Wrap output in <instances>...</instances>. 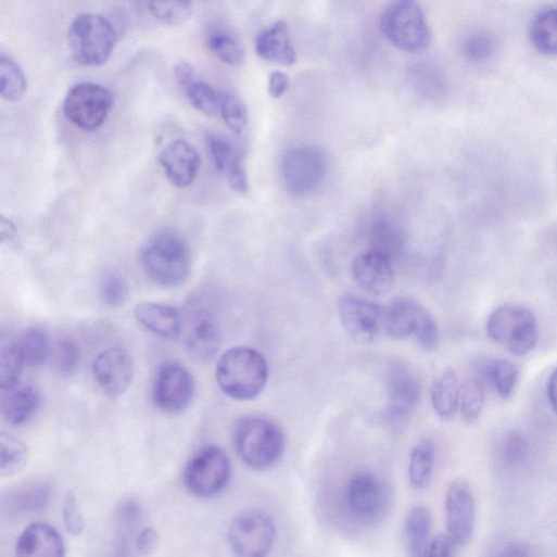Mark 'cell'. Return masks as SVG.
I'll use <instances>...</instances> for the list:
<instances>
[{
    "instance_id": "1",
    "label": "cell",
    "mask_w": 557,
    "mask_h": 557,
    "mask_svg": "<svg viewBox=\"0 0 557 557\" xmlns=\"http://www.w3.org/2000/svg\"><path fill=\"white\" fill-rule=\"evenodd\" d=\"M140 263L155 284L163 289H177L191 277V248L182 233L166 229L155 233L143 245Z\"/></svg>"
},
{
    "instance_id": "2",
    "label": "cell",
    "mask_w": 557,
    "mask_h": 557,
    "mask_svg": "<svg viewBox=\"0 0 557 557\" xmlns=\"http://www.w3.org/2000/svg\"><path fill=\"white\" fill-rule=\"evenodd\" d=\"M268 363L258 351L248 346L228 350L219 358L216 379L221 391L237 401H250L265 389Z\"/></svg>"
},
{
    "instance_id": "3",
    "label": "cell",
    "mask_w": 557,
    "mask_h": 557,
    "mask_svg": "<svg viewBox=\"0 0 557 557\" xmlns=\"http://www.w3.org/2000/svg\"><path fill=\"white\" fill-rule=\"evenodd\" d=\"M235 446L250 468L263 470L274 466L284 452V434L273 420L262 416L241 419L233 433Z\"/></svg>"
},
{
    "instance_id": "4",
    "label": "cell",
    "mask_w": 557,
    "mask_h": 557,
    "mask_svg": "<svg viewBox=\"0 0 557 557\" xmlns=\"http://www.w3.org/2000/svg\"><path fill=\"white\" fill-rule=\"evenodd\" d=\"M380 29L398 50L417 53L431 40L429 25L417 0H390L380 18Z\"/></svg>"
},
{
    "instance_id": "5",
    "label": "cell",
    "mask_w": 557,
    "mask_h": 557,
    "mask_svg": "<svg viewBox=\"0 0 557 557\" xmlns=\"http://www.w3.org/2000/svg\"><path fill=\"white\" fill-rule=\"evenodd\" d=\"M116 42L115 28L101 15H80L69 27L68 46L72 56L85 67L105 65L114 53Z\"/></svg>"
},
{
    "instance_id": "6",
    "label": "cell",
    "mask_w": 557,
    "mask_h": 557,
    "mask_svg": "<svg viewBox=\"0 0 557 557\" xmlns=\"http://www.w3.org/2000/svg\"><path fill=\"white\" fill-rule=\"evenodd\" d=\"M486 333L498 345L516 356H524L535 346L537 322L531 311L519 305H504L488 319Z\"/></svg>"
},
{
    "instance_id": "7",
    "label": "cell",
    "mask_w": 557,
    "mask_h": 557,
    "mask_svg": "<svg viewBox=\"0 0 557 557\" xmlns=\"http://www.w3.org/2000/svg\"><path fill=\"white\" fill-rule=\"evenodd\" d=\"M231 473L232 467L226 452L219 446L207 445L187 464L183 482L194 496L211 498L228 486Z\"/></svg>"
},
{
    "instance_id": "8",
    "label": "cell",
    "mask_w": 557,
    "mask_h": 557,
    "mask_svg": "<svg viewBox=\"0 0 557 557\" xmlns=\"http://www.w3.org/2000/svg\"><path fill=\"white\" fill-rule=\"evenodd\" d=\"M114 103V97L106 88L90 83L79 84L67 93L64 114L77 128L96 131L107 121Z\"/></svg>"
},
{
    "instance_id": "9",
    "label": "cell",
    "mask_w": 557,
    "mask_h": 557,
    "mask_svg": "<svg viewBox=\"0 0 557 557\" xmlns=\"http://www.w3.org/2000/svg\"><path fill=\"white\" fill-rule=\"evenodd\" d=\"M228 539L236 555L263 557L273 548L276 524L267 512L250 509L235 518L229 528Z\"/></svg>"
},
{
    "instance_id": "10",
    "label": "cell",
    "mask_w": 557,
    "mask_h": 557,
    "mask_svg": "<svg viewBox=\"0 0 557 557\" xmlns=\"http://www.w3.org/2000/svg\"><path fill=\"white\" fill-rule=\"evenodd\" d=\"M195 383L191 372L176 362L165 363L157 371L153 385V401L165 414L178 415L191 404Z\"/></svg>"
},
{
    "instance_id": "11",
    "label": "cell",
    "mask_w": 557,
    "mask_h": 557,
    "mask_svg": "<svg viewBox=\"0 0 557 557\" xmlns=\"http://www.w3.org/2000/svg\"><path fill=\"white\" fill-rule=\"evenodd\" d=\"M389 492L385 483L374 473L354 476L346 489V506L359 521L376 522L388 509Z\"/></svg>"
},
{
    "instance_id": "12",
    "label": "cell",
    "mask_w": 557,
    "mask_h": 557,
    "mask_svg": "<svg viewBox=\"0 0 557 557\" xmlns=\"http://www.w3.org/2000/svg\"><path fill=\"white\" fill-rule=\"evenodd\" d=\"M326 174V159L316 148L303 147L289 152L282 163L287 189L296 195L315 190Z\"/></svg>"
},
{
    "instance_id": "13",
    "label": "cell",
    "mask_w": 557,
    "mask_h": 557,
    "mask_svg": "<svg viewBox=\"0 0 557 557\" xmlns=\"http://www.w3.org/2000/svg\"><path fill=\"white\" fill-rule=\"evenodd\" d=\"M382 306L357 298L343 296L339 301L341 322L353 341L370 344L383 329Z\"/></svg>"
},
{
    "instance_id": "14",
    "label": "cell",
    "mask_w": 557,
    "mask_h": 557,
    "mask_svg": "<svg viewBox=\"0 0 557 557\" xmlns=\"http://www.w3.org/2000/svg\"><path fill=\"white\" fill-rule=\"evenodd\" d=\"M92 371L103 392L115 400L129 390L135 376V364L128 352L113 347L96 357Z\"/></svg>"
},
{
    "instance_id": "15",
    "label": "cell",
    "mask_w": 557,
    "mask_h": 557,
    "mask_svg": "<svg viewBox=\"0 0 557 557\" xmlns=\"http://www.w3.org/2000/svg\"><path fill=\"white\" fill-rule=\"evenodd\" d=\"M387 415L392 421H403L415 410L420 398V383L410 368L392 366L387 375Z\"/></svg>"
},
{
    "instance_id": "16",
    "label": "cell",
    "mask_w": 557,
    "mask_h": 557,
    "mask_svg": "<svg viewBox=\"0 0 557 557\" xmlns=\"http://www.w3.org/2000/svg\"><path fill=\"white\" fill-rule=\"evenodd\" d=\"M447 533L459 546L471 537L476 521V504L470 486L464 481L453 482L445 497Z\"/></svg>"
},
{
    "instance_id": "17",
    "label": "cell",
    "mask_w": 557,
    "mask_h": 557,
    "mask_svg": "<svg viewBox=\"0 0 557 557\" xmlns=\"http://www.w3.org/2000/svg\"><path fill=\"white\" fill-rule=\"evenodd\" d=\"M157 161L169 182L179 189L191 187L202 166L197 149L182 139L175 140L164 148Z\"/></svg>"
},
{
    "instance_id": "18",
    "label": "cell",
    "mask_w": 557,
    "mask_h": 557,
    "mask_svg": "<svg viewBox=\"0 0 557 557\" xmlns=\"http://www.w3.org/2000/svg\"><path fill=\"white\" fill-rule=\"evenodd\" d=\"M352 275L364 291L376 296H383L394 288L395 275L390 256L377 250L357 256Z\"/></svg>"
},
{
    "instance_id": "19",
    "label": "cell",
    "mask_w": 557,
    "mask_h": 557,
    "mask_svg": "<svg viewBox=\"0 0 557 557\" xmlns=\"http://www.w3.org/2000/svg\"><path fill=\"white\" fill-rule=\"evenodd\" d=\"M221 345V333L216 320L208 314H195L188 324L186 347L199 363H208L217 355Z\"/></svg>"
},
{
    "instance_id": "20",
    "label": "cell",
    "mask_w": 557,
    "mask_h": 557,
    "mask_svg": "<svg viewBox=\"0 0 557 557\" xmlns=\"http://www.w3.org/2000/svg\"><path fill=\"white\" fill-rule=\"evenodd\" d=\"M255 52L263 61L280 66L289 67L298 61L290 29L284 21H279L258 34Z\"/></svg>"
},
{
    "instance_id": "21",
    "label": "cell",
    "mask_w": 557,
    "mask_h": 557,
    "mask_svg": "<svg viewBox=\"0 0 557 557\" xmlns=\"http://www.w3.org/2000/svg\"><path fill=\"white\" fill-rule=\"evenodd\" d=\"M175 77L189 103L197 111L212 117L220 115L224 94L200 80L189 63H179L175 69Z\"/></svg>"
},
{
    "instance_id": "22",
    "label": "cell",
    "mask_w": 557,
    "mask_h": 557,
    "mask_svg": "<svg viewBox=\"0 0 557 557\" xmlns=\"http://www.w3.org/2000/svg\"><path fill=\"white\" fill-rule=\"evenodd\" d=\"M41 402V393L35 385L20 382L13 388L2 390L0 410L5 421L13 426H23L37 415Z\"/></svg>"
},
{
    "instance_id": "23",
    "label": "cell",
    "mask_w": 557,
    "mask_h": 557,
    "mask_svg": "<svg viewBox=\"0 0 557 557\" xmlns=\"http://www.w3.org/2000/svg\"><path fill=\"white\" fill-rule=\"evenodd\" d=\"M16 552L20 556H65L66 546L63 536L53 526L36 522L21 534Z\"/></svg>"
},
{
    "instance_id": "24",
    "label": "cell",
    "mask_w": 557,
    "mask_h": 557,
    "mask_svg": "<svg viewBox=\"0 0 557 557\" xmlns=\"http://www.w3.org/2000/svg\"><path fill=\"white\" fill-rule=\"evenodd\" d=\"M135 316L145 329L164 339L177 340L180 337L182 317L174 306L142 302L136 306Z\"/></svg>"
},
{
    "instance_id": "25",
    "label": "cell",
    "mask_w": 557,
    "mask_h": 557,
    "mask_svg": "<svg viewBox=\"0 0 557 557\" xmlns=\"http://www.w3.org/2000/svg\"><path fill=\"white\" fill-rule=\"evenodd\" d=\"M422 308L410 299L394 300L384 311L383 330L393 340L413 337Z\"/></svg>"
},
{
    "instance_id": "26",
    "label": "cell",
    "mask_w": 557,
    "mask_h": 557,
    "mask_svg": "<svg viewBox=\"0 0 557 557\" xmlns=\"http://www.w3.org/2000/svg\"><path fill=\"white\" fill-rule=\"evenodd\" d=\"M460 383L455 371L446 368L435 379L431 388V403L436 415L443 420L453 419L459 409Z\"/></svg>"
},
{
    "instance_id": "27",
    "label": "cell",
    "mask_w": 557,
    "mask_h": 557,
    "mask_svg": "<svg viewBox=\"0 0 557 557\" xmlns=\"http://www.w3.org/2000/svg\"><path fill=\"white\" fill-rule=\"evenodd\" d=\"M431 515L427 507H413L405 520L404 540L407 553L414 557L426 556L430 542Z\"/></svg>"
},
{
    "instance_id": "28",
    "label": "cell",
    "mask_w": 557,
    "mask_h": 557,
    "mask_svg": "<svg viewBox=\"0 0 557 557\" xmlns=\"http://www.w3.org/2000/svg\"><path fill=\"white\" fill-rule=\"evenodd\" d=\"M51 497L50 485L27 483L11 491L5 497V505L16 514H34L43 510L49 505Z\"/></svg>"
},
{
    "instance_id": "29",
    "label": "cell",
    "mask_w": 557,
    "mask_h": 557,
    "mask_svg": "<svg viewBox=\"0 0 557 557\" xmlns=\"http://www.w3.org/2000/svg\"><path fill=\"white\" fill-rule=\"evenodd\" d=\"M435 460L434 444L429 439L418 442L409 456L408 478L410 485L418 491L425 490L431 480Z\"/></svg>"
},
{
    "instance_id": "30",
    "label": "cell",
    "mask_w": 557,
    "mask_h": 557,
    "mask_svg": "<svg viewBox=\"0 0 557 557\" xmlns=\"http://www.w3.org/2000/svg\"><path fill=\"white\" fill-rule=\"evenodd\" d=\"M16 343L28 367H40L51 359L53 345L47 331L41 328L25 330Z\"/></svg>"
},
{
    "instance_id": "31",
    "label": "cell",
    "mask_w": 557,
    "mask_h": 557,
    "mask_svg": "<svg viewBox=\"0 0 557 557\" xmlns=\"http://www.w3.org/2000/svg\"><path fill=\"white\" fill-rule=\"evenodd\" d=\"M28 90V81L21 66L10 56H0V96L8 102H20Z\"/></svg>"
},
{
    "instance_id": "32",
    "label": "cell",
    "mask_w": 557,
    "mask_h": 557,
    "mask_svg": "<svg viewBox=\"0 0 557 557\" xmlns=\"http://www.w3.org/2000/svg\"><path fill=\"white\" fill-rule=\"evenodd\" d=\"M533 47L543 55H557V10L541 12L531 25Z\"/></svg>"
},
{
    "instance_id": "33",
    "label": "cell",
    "mask_w": 557,
    "mask_h": 557,
    "mask_svg": "<svg viewBox=\"0 0 557 557\" xmlns=\"http://www.w3.org/2000/svg\"><path fill=\"white\" fill-rule=\"evenodd\" d=\"M28 458V446L21 439L5 432L0 435V474L3 478L21 472Z\"/></svg>"
},
{
    "instance_id": "34",
    "label": "cell",
    "mask_w": 557,
    "mask_h": 557,
    "mask_svg": "<svg viewBox=\"0 0 557 557\" xmlns=\"http://www.w3.org/2000/svg\"><path fill=\"white\" fill-rule=\"evenodd\" d=\"M484 377L502 398H509L518 384L519 370L508 360L493 359L485 365Z\"/></svg>"
},
{
    "instance_id": "35",
    "label": "cell",
    "mask_w": 557,
    "mask_h": 557,
    "mask_svg": "<svg viewBox=\"0 0 557 557\" xmlns=\"http://www.w3.org/2000/svg\"><path fill=\"white\" fill-rule=\"evenodd\" d=\"M210 51L224 64L239 66L244 61V50L238 39L221 30H212L206 40Z\"/></svg>"
},
{
    "instance_id": "36",
    "label": "cell",
    "mask_w": 557,
    "mask_h": 557,
    "mask_svg": "<svg viewBox=\"0 0 557 557\" xmlns=\"http://www.w3.org/2000/svg\"><path fill=\"white\" fill-rule=\"evenodd\" d=\"M151 14L159 22L178 26L185 24L193 10L192 0H149Z\"/></svg>"
},
{
    "instance_id": "37",
    "label": "cell",
    "mask_w": 557,
    "mask_h": 557,
    "mask_svg": "<svg viewBox=\"0 0 557 557\" xmlns=\"http://www.w3.org/2000/svg\"><path fill=\"white\" fill-rule=\"evenodd\" d=\"M25 366L16 341L4 344L0 351V390H8L18 384Z\"/></svg>"
},
{
    "instance_id": "38",
    "label": "cell",
    "mask_w": 557,
    "mask_h": 557,
    "mask_svg": "<svg viewBox=\"0 0 557 557\" xmlns=\"http://www.w3.org/2000/svg\"><path fill=\"white\" fill-rule=\"evenodd\" d=\"M484 404L483 385L477 378H468L460 384L459 412L465 423H473Z\"/></svg>"
},
{
    "instance_id": "39",
    "label": "cell",
    "mask_w": 557,
    "mask_h": 557,
    "mask_svg": "<svg viewBox=\"0 0 557 557\" xmlns=\"http://www.w3.org/2000/svg\"><path fill=\"white\" fill-rule=\"evenodd\" d=\"M461 51L468 62L472 64L485 63L494 56L496 41L485 31H474L466 37Z\"/></svg>"
},
{
    "instance_id": "40",
    "label": "cell",
    "mask_w": 557,
    "mask_h": 557,
    "mask_svg": "<svg viewBox=\"0 0 557 557\" xmlns=\"http://www.w3.org/2000/svg\"><path fill=\"white\" fill-rule=\"evenodd\" d=\"M220 116L235 135H241L249 123V112L245 103L233 94L223 96Z\"/></svg>"
},
{
    "instance_id": "41",
    "label": "cell",
    "mask_w": 557,
    "mask_h": 557,
    "mask_svg": "<svg viewBox=\"0 0 557 557\" xmlns=\"http://www.w3.org/2000/svg\"><path fill=\"white\" fill-rule=\"evenodd\" d=\"M80 357V347L74 340L62 339L53 345L51 360L54 368L62 375L74 374Z\"/></svg>"
},
{
    "instance_id": "42",
    "label": "cell",
    "mask_w": 557,
    "mask_h": 557,
    "mask_svg": "<svg viewBox=\"0 0 557 557\" xmlns=\"http://www.w3.org/2000/svg\"><path fill=\"white\" fill-rule=\"evenodd\" d=\"M207 143L217 170L225 175L231 169L237 161L241 159L235 148L220 136H208Z\"/></svg>"
},
{
    "instance_id": "43",
    "label": "cell",
    "mask_w": 557,
    "mask_h": 557,
    "mask_svg": "<svg viewBox=\"0 0 557 557\" xmlns=\"http://www.w3.org/2000/svg\"><path fill=\"white\" fill-rule=\"evenodd\" d=\"M101 296L110 307L123 306L129 298V288L125 279L115 273L104 276L101 283Z\"/></svg>"
},
{
    "instance_id": "44",
    "label": "cell",
    "mask_w": 557,
    "mask_h": 557,
    "mask_svg": "<svg viewBox=\"0 0 557 557\" xmlns=\"http://www.w3.org/2000/svg\"><path fill=\"white\" fill-rule=\"evenodd\" d=\"M413 337L425 351H434L439 345L440 333L436 321L426 308H422L419 315Z\"/></svg>"
},
{
    "instance_id": "45",
    "label": "cell",
    "mask_w": 557,
    "mask_h": 557,
    "mask_svg": "<svg viewBox=\"0 0 557 557\" xmlns=\"http://www.w3.org/2000/svg\"><path fill=\"white\" fill-rule=\"evenodd\" d=\"M64 522L66 530L73 535H80L86 528L80 505L75 492L69 491L64 504Z\"/></svg>"
},
{
    "instance_id": "46",
    "label": "cell",
    "mask_w": 557,
    "mask_h": 557,
    "mask_svg": "<svg viewBox=\"0 0 557 557\" xmlns=\"http://www.w3.org/2000/svg\"><path fill=\"white\" fill-rule=\"evenodd\" d=\"M117 521L123 526V530L128 532L135 529L144 520V509L142 505L135 499L124 501L117 508Z\"/></svg>"
},
{
    "instance_id": "47",
    "label": "cell",
    "mask_w": 557,
    "mask_h": 557,
    "mask_svg": "<svg viewBox=\"0 0 557 557\" xmlns=\"http://www.w3.org/2000/svg\"><path fill=\"white\" fill-rule=\"evenodd\" d=\"M160 535L152 527H144L138 531L135 546L140 555H152L159 547Z\"/></svg>"
},
{
    "instance_id": "48",
    "label": "cell",
    "mask_w": 557,
    "mask_h": 557,
    "mask_svg": "<svg viewBox=\"0 0 557 557\" xmlns=\"http://www.w3.org/2000/svg\"><path fill=\"white\" fill-rule=\"evenodd\" d=\"M460 547L456 541L447 533L438 535L430 540L426 556H438L447 557L456 553V549Z\"/></svg>"
},
{
    "instance_id": "49",
    "label": "cell",
    "mask_w": 557,
    "mask_h": 557,
    "mask_svg": "<svg viewBox=\"0 0 557 557\" xmlns=\"http://www.w3.org/2000/svg\"><path fill=\"white\" fill-rule=\"evenodd\" d=\"M226 176L229 185L235 191L241 194H246L249 192V179L242 159L233 165Z\"/></svg>"
},
{
    "instance_id": "50",
    "label": "cell",
    "mask_w": 557,
    "mask_h": 557,
    "mask_svg": "<svg viewBox=\"0 0 557 557\" xmlns=\"http://www.w3.org/2000/svg\"><path fill=\"white\" fill-rule=\"evenodd\" d=\"M289 89V78L282 72H274L268 80V93L275 99H281Z\"/></svg>"
},
{
    "instance_id": "51",
    "label": "cell",
    "mask_w": 557,
    "mask_h": 557,
    "mask_svg": "<svg viewBox=\"0 0 557 557\" xmlns=\"http://www.w3.org/2000/svg\"><path fill=\"white\" fill-rule=\"evenodd\" d=\"M523 453L524 443L522 442V439L516 436L515 434L510 435L505 443V457L508 459L509 463H514L518 460L520 457H522Z\"/></svg>"
},
{
    "instance_id": "52",
    "label": "cell",
    "mask_w": 557,
    "mask_h": 557,
    "mask_svg": "<svg viewBox=\"0 0 557 557\" xmlns=\"http://www.w3.org/2000/svg\"><path fill=\"white\" fill-rule=\"evenodd\" d=\"M0 232H2L3 244L5 242L10 245L17 243V229L14 223L5 216H2V220H0Z\"/></svg>"
},
{
    "instance_id": "53",
    "label": "cell",
    "mask_w": 557,
    "mask_h": 557,
    "mask_svg": "<svg viewBox=\"0 0 557 557\" xmlns=\"http://www.w3.org/2000/svg\"><path fill=\"white\" fill-rule=\"evenodd\" d=\"M547 396L554 412L557 414V369L549 377Z\"/></svg>"
},
{
    "instance_id": "54",
    "label": "cell",
    "mask_w": 557,
    "mask_h": 557,
    "mask_svg": "<svg viewBox=\"0 0 557 557\" xmlns=\"http://www.w3.org/2000/svg\"><path fill=\"white\" fill-rule=\"evenodd\" d=\"M385 238H387L385 236H380V237H379V239H385ZM390 239H396V238H395V237H392V235H390V236L388 237V240H390Z\"/></svg>"
}]
</instances>
